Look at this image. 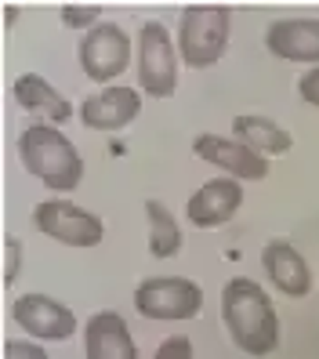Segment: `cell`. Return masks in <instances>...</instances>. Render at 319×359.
<instances>
[{"label":"cell","mask_w":319,"mask_h":359,"mask_svg":"<svg viewBox=\"0 0 319 359\" xmlns=\"http://www.w3.org/2000/svg\"><path fill=\"white\" fill-rule=\"evenodd\" d=\"M222 323L247 355H269L280 348V316L265 287L250 276L229 280L222 290Z\"/></svg>","instance_id":"1"},{"label":"cell","mask_w":319,"mask_h":359,"mask_svg":"<svg viewBox=\"0 0 319 359\" xmlns=\"http://www.w3.org/2000/svg\"><path fill=\"white\" fill-rule=\"evenodd\" d=\"M18 156H22L26 171L44 182L51 193H73L83 182V160L76 145L55 123H29L18 135Z\"/></svg>","instance_id":"2"},{"label":"cell","mask_w":319,"mask_h":359,"mask_svg":"<svg viewBox=\"0 0 319 359\" xmlns=\"http://www.w3.org/2000/svg\"><path fill=\"white\" fill-rule=\"evenodd\" d=\"M232 33V11L222 4H189L178 22V55L185 66L207 69L222 62Z\"/></svg>","instance_id":"3"},{"label":"cell","mask_w":319,"mask_h":359,"mask_svg":"<svg viewBox=\"0 0 319 359\" xmlns=\"http://www.w3.org/2000/svg\"><path fill=\"white\" fill-rule=\"evenodd\" d=\"M138 80L149 98H171L178 88V40L163 22H145L138 29Z\"/></svg>","instance_id":"4"},{"label":"cell","mask_w":319,"mask_h":359,"mask_svg":"<svg viewBox=\"0 0 319 359\" xmlns=\"http://www.w3.org/2000/svg\"><path fill=\"white\" fill-rule=\"evenodd\" d=\"M135 309L145 320H193L203 309V290L185 276H153L135 287Z\"/></svg>","instance_id":"5"},{"label":"cell","mask_w":319,"mask_h":359,"mask_svg":"<svg viewBox=\"0 0 319 359\" xmlns=\"http://www.w3.org/2000/svg\"><path fill=\"white\" fill-rule=\"evenodd\" d=\"M33 222L44 236H51L55 243H66V247H98L105 236V225L95 210H83L80 203L62 200V196L36 203Z\"/></svg>","instance_id":"6"},{"label":"cell","mask_w":319,"mask_h":359,"mask_svg":"<svg viewBox=\"0 0 319 359\" xmlns=\"http://www.w3.org/2000/svg\"><path fill=\"white\" fill-rule=\"evenodd\" d=\"M76 62L88 80L109 83L131 62V36L113 22H98L91 33H83L80 48H76Z\"/></svg>","instance_id":"7"},{"label":"cell","mask_w":319,"mask_h":359,"mask_svg":"<svg viewBox=\"0 0 319 359\" xmlns=\"http://www.w3.org/2000/svg\"><path fill=\"white\" fill-rule=\"evenodd\" d=\"M11 320L29 337H40V341H69L76 334L73 309L62 305L58 298H48V294H22V298H15Z\"/></svg>","instance_id":"8"},{"label":"cell","mask_w":319,"mask_h":359,"mask_svg":"<svg viewBox=\"0 0 319 359\" xmlns=\"http://www.w3.org/2000/svg\"><path fill=\"white\" fill-rule=\"evenodd\" d=\"M193 153L218 167L225 178H236V182H262L269 175V163L262 153L247 149L240 138H225V135H196L193 138Z\"/></svg>","instance_id":"9"},{"label":"cell","mask_w":319,"mask_h":359,"mask_svg":"<svg viewBox=\"0 0 319 359\" xmlns=\"http://www.w3.org/2000/svg\"><path fill=\"white\" fill-rule=\"evenodd\" d=\"M243 203V185L236 178H210L185 203V218L196 229H222Z\"/></svg>","instance_id":"10"},{"label":"cell","mask_w":319,"mask_h":359,"mask_svg":"<svg viewBox=\"0 0 319 359\" xmlns=\"http://www.w3.org/2000/svg\"><path fill=\"white\" fill-rule=\"evenodd\" d=\"M142 109V98L135 88H123V83H113L91 98H83L80 105V123L91 131H123Z\"/></svg>","instance_id":"11"},{"label":"cell","mask_w":319,"mask_h":359,"mask_svg":"<svg viewBox=\"0 0 319 359\" xmlns=\"http://www.w3.org/2000/svg\"><path fill=\"white\" fill-rule=\"evenodd\" d=\"M265 48L283 62L319 66V18H276L265 29Z\"/></svg>","instance_id":"12"},{"label":"cell","mask_w":319,"mask_h":359,"mask_svg":"<svg viewBox=\"0 0 319 359\" xmlns=\"http://www.w3.org/2000/svg\"><path fill=\"white\" fill-rule=\"evenodd\" d=\"M262 269L272 280V287L287 298H305L312 290V269L301 258V250L287 240H269L262 250Z\"/></svg>","instance_id":"13"},{"label":"cell","mask_w":319,"mask_h":359,"mask_svg":"<svg viewBox=\"0 0 319 359\" xmlns=\"http://www.w3.org/2000/svg\"><path fill=\"white\" fill-rule=\"evenodd\" d=\"M83 359H138V345L120 312H95L83 323Z\"/></svg>","instance_id":"14"},{"label":"cell","mask_w":319,"mask_h":359,"mask_svg":"<svg viewBox=\"0 0 319 359\" xmlns=\"http://www.w3.org/2000/svg\"><path fill=\"white\" fill-rule=\"evenodd\" d=\"M11 95H15V102L22 105L26 113H40V116H48L51 123H66V120L80 116L73 109V102L62 95V91H55L40 73H22V76L15 80Z\"/></svg>","instance_id":"15"},{"label":"cell","mask_w":319,"mask_h":359,"mask_svg":"<svg viewBox=\"0 0 319 359\" xmlns=\"http://www.w3.org/2000/svg\"><path fill=\"white\" fill-rule=\"evenodd\" d=\"M232 138H240L247 149L262 153V156H283L294 145L287 128H280V123L269 120V116H254V113H243V116L232 120Z\"/></svg>","instance_id":"16"},{"label":"cell","mask_w":319,"mask_h":359,"mask_svg":"<svg viewBox=\"0 0 319 359\" xmlns=\"http://www.w3.org/2000/svg\"><path fill=\"white\" fill-rule=\"evenodd\" d=\"M145 218H149V250H153V258H175L182 250V225L175 222L171 207L160 200H149Z\"/></svg>","instance_id":"17"},{"label":"cell","mask_w":319,"mask_h":359,"mask_svg":"<svg viewBox=\"0 0 319 359\" xmlns=\"http://www.w3.org/2000/svg\"><path fill=\"white\" fill-rule=\"evenodd\" d=\"M98 15H102L98 4H62V22L69 29H88L91 33L98 26Z\"/></svg>","instance_id":"18"},{"label":"cell","mask_w":319,"mask_h":359,"mask_svg":"<svg viewBox=\"0 0 319 359\" xmlns=\"http://www.w3.org/2000/svg\"><path fill=\"white\" fill-rule=\"evenodd\" d=\"M153 359H193V341H189L185 334H178V337H163L160 348L153 352Z\"/></svg>","instance_id":"19"},{"label":"cell","mask_w":319,"mask_h":359,"mask_svg":"<svg viewBox=\"0 0 319 359\" xmlns=\"http://www.w3.org/2000/svg\"><path fill=\"white\" fill-rule=\"evenodd\" d=\"M4 359H51L44 345L36 341H18V337H8L4 341Z\"/></svg>","instance_id":"20"},{"label":"cell","mask_w":319,"mask_h":359,"mask_svg":"<svg viewBox=\"0 0 319 359\" xmlns=\"http://www.w3.org/2000/svg\"><path fill=\"white\" fill-rule=\"evenodd\" d=\"M18 269H22V243L15 236H4V287L18 280Z\"/></svg>","instance_id":"21"},{"label":"cell","mask_w":319,"mask_h":359,"mask_svg":"<svg viewBox=\"0 0 319 359\" xmlns=\"http://www.w3.org/2000/svg\"><path fill=\"white\" fill-rule=\"evenodd\" d=\"M297 95H301L308 105H315V109H319V66H312L301 80H297Z\"/></svg>","instance_id":"22"}]
</instances>
